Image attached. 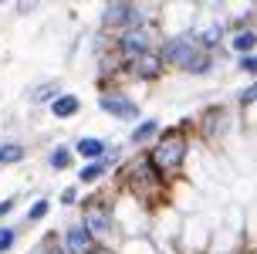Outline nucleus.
I'll list each match as a JSON object with an SVG mask.
<instances>
[{
    "mask_svg": "<svg viewBox=\"0 0 257 254\" xmlns=\"http://www.w3.org/2000/svg\"><path fill=\"white\" fill-rule=\"evenodd\" d=\"M159 58L180 64V68H186V71H206V68H210L206 54L196 51V41L193 38H169L166 44H163V54H159Z\"/></svg>",
    "mask_w": 257,
    "mask_h": 254,
    "instance_id": "f257e3e1",
    "label": "nucleus"
},
{
    "mask_svg": "<svg viewBox=\"0 0 257 254\" xmlns=\"http://www.w3.org/2000/svg\"><path fill=\"white\" fill-rule=\"evenodd\" d=\"M183 159H186V139L180 132H169V136H163L156 142V149H153L156 173H176L183 166Z\"/></svg>",
    "mask_w": 257,
    "mask_h": 254,
    "instance_id": "f03ea898",
    "label": "nucleus"
},
{
    "mask_svg": "<svg viewBox=\"0 0 257 254\" xmlns=\"http://www.w3.org/2000/svg\"><path fill=\"white\" fill-rule=\"evenodd\" d=\"M81 227L88 230V234H108L112 230V214H108V207L102 200H91L85 207V224Z\"/></svg>",
    "mask_w": 257,
    "mask_h": 254,
    "instance_id": "7ed1b4c3",
    "label": "nucleus"
},
{
    "mask_svg": "<svg viewBox=\"0 0 257 254\" xmlns=\"http://www.w3.org/2000/svg\"><path fill=\"white\" fill-rule=\"evenodd\" d=\"M102 21L108 27H132V24H139V11L132 4H112V7H105Z\"/></svg>",
    "mask_w": 257,
    "mask_h": 254,
    "instance_id": "20e7f679",
    "label": "nucleus"
},
{
    "mask_svg": "<svg viewBox=\"0 0 257 254\" xmlns=\"http://www.w3.org/2000/svg\"><path fill=\"white\" fill-rule=\"evenodd\" d=\"M132 71L139 78H146V81H153V78L163 75V58L153 54V51H142L139 58H132Z\"/></svg>",
    "mask_w": 257,
    "mask_h": 254,
    "instance_id": "39448f33",
    "label": "nucleus"
},
{
    "mask_svg": "<svg viewBox=\"0 0 257 254\" xmlns=\"http://www.w3.org/2000/svg\"><path fill=\"white\" fill-rule=\"evenodd\" d=\"M102 109L108 115H115V119H136V115H139L136 102L122 99V95H102Z\"/></svg>",
    "mask_w": 257,
    "mask_h": 254,
    "instance_id": "423d86ee",
    "label": "nucleus"
},
{
    "mask_svg": "<svg viewBox=\"0 0 257 254\" xmlns=\"http://www.w3.org/2000/svg\"><path fill=\"white\" fill-rule=\"evenodd\" d=\"M64 247H68L64 254H91V247H95V244H91V234L81 227V224H78V227L68 230V237H64Z\"/></svg>",
    "mask_w": 257,
    "mask_h": 254,
    "instance_id": "0eeeda50",
    "label": "nucleus"
},
{
    "mask_svg": "<svg viewBox=\"0 0 257 254\" xmlns=\"http://www.w3.org/2000/svg\"><path fill=\"white\" fill-rule=\"evenodd\" d=\"M142 51H146V31H125V38H122V54H125V58H139Z\"/></svg>",
    "mask_w": 257,
    "mask_h": 254,
    "instance_id": "6e6552de",
    "label": "nucleus"
},
{
    "mask_svg": "<svg viewBox=\"0 0 257 254\" xmlns=\"http://www.w3.org/2000/svg\"><path fill=\"white\" fill-rule=\"evenodd\" d=\"M51 112L58 115V119H71V115L78 112V99L75 95H58V99L51 102Z\"/></svg>",
    "mask_w": 257,
    "mask_h": 254,
    "instance_id": "1a4fd4ad",
    "label": "nucleus"
},
{
    "mask_svg": "<svg viewBox=\"0 0 257 254\" xmlns=\"http://www.w3.org/2000/svg\"><path fill=\"white\" fill-rule=\"evenodd\" d=\"M21 159H24V149H21L17 142H0V166L21 163Z\"/></svg>",
    "mask_w": 257,
    "mask_h": 254,
    "instance_id": "9d476101",
    "label": "nucleus"
},
{
    "mask_svg": "<svg viewBox=\"0 0 257 254\" xmlns=\"http://www.w3.org/2000/svg\"><path fill=\"white\" fill-rule=\"evenodd\" d=\"M78 152L88 156V159H95V156H102V152H105V146L98 139H78Z\"/></svg>",
    "mask_w": 257,
    "mask_h": 254,
    "instance_id": "9b49d317",
    "label": "nucleus"
},
{
    "mask_svg": "<svg viewBox=\"0 0 257 254\" xmlns=\"http://www.w3.org/2000/svg\"><path fill=\"white\" fill-rule=\"evenodd\" d=\"M105 170H108V163H91V166H85V170H81L78 177H81V183H91V180H98V177H102Z\"/></svg>",
    "mask_w": 257,
    "mask_h": 254,
    "instance_id": "f8f14e48",
    "label": "nucleus"
},
{
    "mask_svg": "<svg viewBox=\"0 0 257 254\" xmlns=\"http://www.w3.org/2000/svg\"><path fill=\"white\" fill-rule=\"evenodd\" d=\"M156 129H159V122L156 119H149V122H142L136 132H132V142H142V139H149V136H156Z\"/></svg>",
    "mask_w": 257,
    "mask_h": 254,
    "instance_id": "ddd939ff",
    "label": "nucleus"
},
{
    "mask_svg": "<svg viewBox=\"0 0 257 254\" xmlns=\"http://www.w3.org/2000/svg\"><path fill=\"white\" fill-rule=\"evenodd\" d=\"M254 44H257V38L250 34V31H244V34H237V38H233V48H237V51H250Z\"/></svg>",
    "mask_w": 257,
    "mask_h": 254,
    "instance_id": "4468645a",
    "label": "nucleus"
},
{
    "mask_svg": "<svg viewBox=\"0 0 257 254\" xmlns=\"http://www.w3.org/2000/svg\"><path fill=\"white\" fill-rule=\"evenodd\" d=\"M68 159H71V152H68V149H54L51 152V166H54V170H64Z\"/></svg>",
    "mask_w": 257,
    "mask_h": 254,
    "instance_id": "2eb2a0df",
    "label": "nucleus"
},
{
    "mask_svg": "<svg viewBox=\"0 0 257 254\" xmlns=\"http://www.w3.org/2000/svg\"><path fill=\"white\" fill-rule=\"evenodd\" d=\"M44 214H48V200H38L34 207H31V214H27V220H41Z\"/></svg>",
    "mask_w": 257,
    "mask_h": 254,
    "instance_id": "dca6fc26",
    "label": "nucleus"
},
{
    "mask_svg": "<svg viewBox=\"0 0 257 254\" xmlns=\"http://www.w3.org/2000/svg\"><path fill=\"white\" fill-rule=\"evenodd\" d=\"M54 92H58V85H44V89L34 92V102H44V99H51Z\"/></svg>",
    "mask_w": 257,
    "mask_h": 254,
    "instance_id": "f3484780",
    "label": "nucleus"
},
{
    "mask_svg": "<svg viewBox=\"0 0 257 254\" xmlns=\"http://www.w3.org/2000/svg\"><path fill=\"white\" fill-rule=\"evenodd\" d=\"M11 244H14V230H0V254L7 251Z\"/></svg>",
    "mask_w": 257,
    "mask_h": 254,
    "instance_id": "a211bd4d",
    "label": "nucleus"
},
{
    "mask_svg": "<svg viewBox=\"0 0 257 254\" xmlns=\"http://www.w3.org/2000/svg\"><path fill=\"white\" fill-rule=\"evenodd\" d=\"M240 68H244V71H257V54H250V58H240Z\"/></svg>",
    "mask_w": 257,
    "mask_h": 254,
    "instance_id": "6ab92c4d",
    "label": "nucleus"
},
{
    "mask_svg": "<svg viewBox=\"0 0 257 254\" xmlns=\"http://www.w3.org/2000/svg\"><path fill=\"white\" fill-rule=\"evenodd\" d=\"M240 102H244V105H250V102H257V85H254V89H247L244 95H240Z\"/></svg>",
    "mask_w": 257,
    "mask_h": 254,
    "instance_id": "aec40b11",
    "label": "nucleus"
},
{
    "mask_svg": "<svg viewBox=\"0 0 257 254\" xmlns=\"http://www.w3.org/2000/svg\"><path fill=\"white\" fill-rule=\"evenodd\" d=\"M203 41H206V44H217V41H220V31H217V27H210V31L203 34Z\"/></svg>",
    "mask_w": 257,
    "mask_h": 254,
    "instance_id": "412c9836",
    "label": "nucleus"
},
{
    "mask_svg": "<svg viewBox=\"0 0 257 254\" xmlns=\"http://www.w3.org/2000/svg\"><path fill=\"white\" fill-rule=\"evenodd\" d=\"M11 207H14V200H4V203H0V217L7 214V210H11Z\"/></svg>",
    "mask_w": 257,
    "mask_h": 254,
    "instance_id": "4be33fe9",
    "label": "nucleus"
},
{
    "mask_svg": "<svg viewBox=\"0 0 257 254\" xmlns=\"http://www.w3.org/2000/svg\"><path fill=\"white\" fill-rule=\"evenodd\" d=\"M41 254H64V251H61V247H44Z\"/></svg>",
    "mask_w": 257,
    "mask_h": 254,
    "instance_id": "5701e85b",
    "label": "nucleus"
},
{
    "mask_svg": "<svg viewBox=\"0 0 257 254\" xmlns=\"http://www.w3.org/2000/svg\"><path fill=\"white\" fill-rule=\"evenodd\" d=\"M91 254H112V251H91Z\"/></svg>",
    "mask_w": 257,
    "mask_h": 254,
    "instance_id": "b1692460",
    "label": "nucleus"
},
{
    "mask_svg": "<svg viewBox=\"0 0 257 254\" xmlns=\"http://www.w3.org/2000/svg\"><path fill=\"white\" fill-rule=\"evenodd\" d=\"M250 254H257V247H254V251H250Z\"/></svg>",
    "mask_w": 257,
    "mask_h": 254,
    "instance_id": "393cba45",
    "label": "nucleus"
}]
</instances>
